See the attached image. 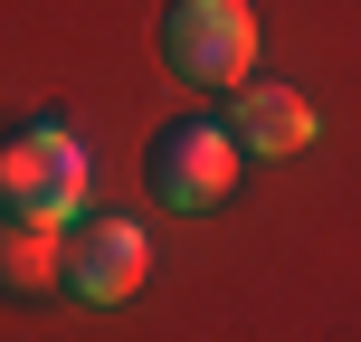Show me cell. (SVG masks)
Wrapping results in <instances>:
<instances>
[{
	"mask_svg": "<svg viewBox=\"0 0 361 342\" xmlns=\"http://www.w3.org/2000/svg\"><path fill=\"white\" fill-rule=\"evenodd\" d=\"M48 286H67V219L0 200V295L19 305V295H48Z\"/></svg>",
	"mask_w": 361,
	"mask_h": 342,
	"instance_id": "5",
	"label": "cell"
},
{
	"mask_svg": "<svg viewBox=\"0 0 361 342\" xmlns=\"http://www.w3.org/2000/svg\"><path fill=\"white\" fill-rule=\"evenodd\" d=\"M228 133L257 152V162H276V152H305V143H314V105H305L295 86H247L238 114H228Z\"/></svg>",
	"mask_w": 361,
	"mask_h": 342,
	"instance_id": "6",
	"label": "cell"
},
{
	"mask_svg": "<svg viewBox=\"0 0 361 342\" xmlns=\"http://www.w3.org/2000/svg\"><path fill=\"white\" fill-rule=\"evenodd\" d=\"M152 200L162 209H219V200L238 190V171H247V143H238L228 124H209V114H180V124L152 133Z\"/></svg>",
	"mask_w": 361,
	"mask_h": 342,
	"instance_id": "2",
	"label": "cell"
},
{
	"mask_svg": "<svg viewBox=\"0 0 361 342\" xmlns=\"http://www.w3.org/2000/svg\"><path fill=\"white\" fill-rule=\"evenodd\" d=\"M0 200H10V209L76 219V209H86V143H76L57 114L10 124V133H0Z\"/></svg>",
	"mask_w": 361,
	"mask_h": 342,
	"instance_id": "1",
	"label": "cell"
},
{
	"mask_svg": "<svg viewBox=\"0 0 361 342\" xmlns=\"http://www.w3.org/2000/svg\"><path fill=\"white\" fill-rule=\"evenodd\" d=\"M143 257H152L143 248V219H114L105 209V219H86V228L67 238V286L86 295V305H124V295L143 286Z\"/></svg>",
	"mask_w": 361,
	"mask_h": 342,
	"instance_id": "4",
	"label": "cell"
},
{
	"mask_svg": "<svg viewBox=\"0 0 361 342\" xmlns=\"http://www.w3.org/2000/svg\"><path fill=\"white\" fill-rule=\"evenodd\" d=\"M162 57L190 86H247L257 67V10L247 0H171L162 10Z\"/></svg>",
	"mask_w": 361,
	"mask_h": 342,
	"instance_id": "3",
	"label": "cell"
}]
</instances>
